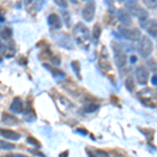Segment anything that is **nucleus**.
I'll return each instance as SVG.
<instances>
[{"mask_svg": "<svg viewBox=\"0 0 157 157\" xmlns=\"http://www.w3.org/2000/svg\"><path fill=\"white\" fill-rule=\"evenodd\" d=\"M137 52L141 58H148L153 52V43L148 37L141 36L138 40Z\"/></svg>", "mask_w": 157, "mask_h": 157, "instance_id": "f03ea898", "label": "nucleus"}, {"mask_svg": "<svg viewBox=\"0 0 157 157\" xmlns=\"http://www.w3.org/2000/svg\"><path fill=\"white\" fill-rule=\"evenodd\" d=\"M137 61V58L135 57V56H131V58H130V62H131V64H134V63Z\"/></svg>", "mask_w": 157, "mask_h": 157, "instance_id": "cd10ccee", "label": "nucleus"}, {"mask_svg": "<svg viewBox=\"0 0 157 157\" xmlns=\"http://www.w3.org/2000/svg\"><path fill=\"white\" fill-rule=\"evenodd\" d=\"M2 47H3V45H2V42H1V40H0V49H2Z\"/></svg>", "mask_w": 157, "mask_h": 157, "instance_id": "2f4dec72", "label": "nucleus"}, {"mask_svg": "<svg viewBox=\"0 0 157 157\" xmlns=\"http://www.w3.org/2000/svg\"><path fill=\"white\" fill-rule=\"evenodd\" d=\"M118 32L121 35V37L125 38L126 40H129V41H138L141 37V33L136 29H130L127 27H120Z\"/></svg>", "mask_w": 157, "mask_h": 157, "instance_id": "20e7f679", "label": "nucleus"}, {"mask_svg": "<svg viewBox=\"0 0 157 157\" xmlns=\"http://www.w3.org/2000/svg\"><path fill=\"white\" fill-rule=\"evenodd\" d=\"M91 106H92V105H88L87 106V108H86V111H87V112H93V111H95L98 109V106L94 105V107H91Z\"/></svg>", "mask_w": 157, "mask_h": 157, "instance_id": "bb28decb", "label": "nucleus"}, {"mask_svg": "<svg viewBox=\"0 0 157 157\" xmlns=\"http://www.w3.org/2000/svg\"><path fill=\"white\" fill-rule=\"evenodd\" d=\"M85 1H86V0H85Z\"/></svg>", "mask_w": 157, "mask_h": 157, "instance_id": "f704fd0d", "label": "nucleus"}, {"mask_svg": "<svg viewBox=\"0 0 157 157\" xmlns=\"http://www.w3.org/2000/svg\"><path fill=\"white\" fill-rule=\"evenodd\" d=\"M0 134L6 139H11V140H19L20 139V134L15 132L13 130H7V129H0Z\"/></svg>", "mask_w": 157, "mask_h": 157, "instance_id": "f8f14e48", "label": "nucleus"}, {"mask_svg": "<svg viewBox=\"0 0 157 157\" xmlns=\"http://www.w3.org/2000/svg\"><path fill=\"white\" fill-rule=\"evenodd\" d=\"M125 86L129 91L134 90V81L132 77H128L125 81Z\"/></svg>", "mask_w": 157, "mask_h": 157, "instance_id": "aec40b11", "label": "nucleus"}, {"mask_svg": "<svg viewBox=\"0 0 157 157\" xmlns=\"http://www.w3.org/2000/svg\"><path fill=\"white\" fill-rule=\"evenodd\" d=\"M44 66L46 67L47 69L52 70V75H54L56 78H63V77H64V73H62V72L60 71V70H56V69H54L52 67L47 66V65H44Z\"/></svg>", "mask_w": 157, "mask_h": 157, "instance_id": "4be33fe9", "label": "nucleus"}, {"mask_svg": "<svg viewBox=\"0 0 157 157\" xmlns=\"http://www.w3.org/2000/svg\"><path fill=\"white\" fill-rule=\"evenodd\" d=\"M27 143L29 144H30V145H33V146H39V143L36 140L35 138H33V137H29L27 138Z\"/></svg>", "mask_w": 157, "mask_h": 157, "instance_id": "a878e982", "label": "nucleus"}, {"mask_svg": "<svg viewBox=\"0 0 157 157\" xmlns=\"http://www.w3.org/2000/svg\"><path fill=\"white\" fill-rule=\"evenodd\" d=\"M71 1H72V2H75H75H77V0H71Z\"/></svg>", "mask_w": 157, "mask_h": 157, "instance_id": "72a5a7b5", "label": "nucleus"}, {"mask_svg": "<svg viewBox=\"0 0 157 157\" xmlns=\"http://www.w3.org/2000/svg\"><path fill=\"white\" fill-rule=\"evenodd\" d=\"M54 38L56 43L59 46L63 47V48L72 49V42L66 34H57L56 36H54Z\"/></svg>", "mask_w": 157, "mask_h": 157, "instance_id": "423d86ee", "label": "nucleus"}, {"mask_svg": "<svg viewBox=\"0 0 157 157\" xmlns=\"http://www.w3.org/2000/svg\"><path fill=\"white\" fill-rule=\"evenodd\" d=\"M54 1L59 7H62V9L67 7V0H54Z\"/></svg>", "mask_w": 157, "mask_h": 157, "instance_id": "b1692460", "label": "nucleus"}, {"mask_svg": "<svg viewBox=\"0 0 157 157\" xmlns=\"http://www.w3.org/2000/svg\"><path fill=\"white\" fill-rule=\"evenodd\" d=\"M61 14H62L65 25H66L67 27H70V25H71V17H70V14L67 11H62Z\"/></svg>", "mask_w": 157, "mask_h": 157, "instance_id": "f3484780", "label": "nucleus"}, {"mask_svg": "<svg viewBox=\"0 0 157 157\" xmlns=\"http://www.w3.org/2000/svg\"><path fill=\"white\" fill-rule=\"evenodd\" d=\"M146 30L151 37L157 38V21L155 20H151L146 25Z\"/></svg>", "mask_w": 157, "mask_h": 157, "instance_id": "ddd939ff", "label": "nucleus"}, {"mask_svg": "<svg viewBox=\"0 0 157 157\" xmlns=\"http://www.w3.org/2000/svg\"><path fill=\"white\" fill-rule=\"evenodd\" d=\"M2 121H3V124L10 125V126L17 125V124H18V120H17L16 117H14V116H12L10 114H6V113H4V114L2 115Z\"/></svg>", "mask_w": 157, "mask_h": 157, "instance_id": "4468645a", "label": "nucleus"}, {"mask_svg": "<svg viewBox=\"0 0 157 157\" xmlns=\"http://www.w3.org/2000/svg\"><path fill=\"white\" fill-rule=\"evenodd\" d=\"M117 18L118 21L121 22V25L128 27L132 24V18H131V15L128 12L124 11V10H120L117 12Z\"/></svg>", "mask_w": 157, "mask_h": 157, "instance_id": "1a4fd4ad", "label": "nucleus"}, {"mask_svg": "<svg viewBox=\"0 0 157 157\" xmlns=\"http://www.w3.org/2000/svg\"><path fill=\"white\" fill-rule=\"evenodd\" d=\"M45 1H46V0H35V6H36L37 11H40V10L42 9Z\"/></svg>", "mask_w": 157, "mask_h": 157, "instance_id": "393cba45", "label": "nucleus"}, {"mask_svg": "<svg viewBox=\"0 0 157 157\" xmlns=\"http://www.w3.org/2000/svg\"><path fill=\"white\" fill-rule=\"evenodd\" d=\"M15 148H16V147H15V145H13V144L6 143V141H3V140H0V149H2V150L11 151V150H14Z\"/></svg>", "mask_w": 157, "mask_h": 157, "instance_id": "6ab92c4d", "label": "nucleus"}, {"mask_svg": "<svg viewBox=\"0 0 157 157\" xmlns=\"http://www.w3.org/2000/svg\"><path fill=\"white\" fill-rule=\"evenodd\" d=\"M2 62V58H1V56H0V63Z\"/></svg>", "mask_w": 157, "mask_h": 157, "instance_id": "473e14b6", "label": "nucleus"}, {"mask_svg": "<svg viewBox=\"0 0 157 157\" xmlns=\"http://www.w3.org/2000/svg\"><path fill=\"white\" fill-rule=\"evenodd\" d=\"M10 109H11L13 113H16V114H20V113L23 112V103H22L21 98H14Z\"/></svg>", "mask_w": 157, "mask_h": 157, "instance_id": "9b49d317", "label": "nucleus"}, {"mask_svg": "<svg viewBox=\"0 0 157 157\" xmlns=\"http://www.w3.org/2000/svg\"><path fill=\"white\" fill-rule=\"evenodd\" d=\"M128 9L130 10L131 14L134 15L135 17H137L140 22H144L145 20H147V18H148V13H147L146 10H144V9H141V7L137 6V4L128 7Z\"/></svg>", "mask_w": 157, "mask_h": 157, "instance_id": "6e6552de", "label": "nucleus"}, {"mask_svg": "<svg viewBox=\"0 0 157 157\" xmlns=\"http://www.w3.org/2000/svg\"><path fill=\"white\" fill-rule=\"evenodd\" d=\"M101 33H102V29H101V26L98 23L94 24V26H93V29H92V38H93V40L98 41V40L100 39V37H101Z\"/></svg>", "mask_w": 157, "mask_h": 157, "instance_id": "dca6fc26", "label": "nucleus"}, {"mask_svg": "<svg viewBox=\"0 0 157 157\" xmlns=\"http://www.w3.org/2000/svg\"><path fill=\"white\" fill-rule=\"evenodd\" d=\"M47 22H48V25L56 29H60L62 27V20L57 14H50L47 18Z\"/></svg>", "mask_w": 157, "mask_h": 157, "instance_id": "9d476101", "label": "nucleus"}, {"mask_svg": "<svg viewBox=\"0 0 157 157\" xmlns=\"http://www.w3.org/2000/svg\"><path fill=\"white\" fill-rule=\"evenodd\" d=\"M112 49L114 52V61L115 64L118 68H123L127 64V55L124 52V48L117 43H113L112 44Z\"/></svg>", "mask_w": 157, "mask_h": 157, "instance_id": "7ed1b4c3", "label": "nucleus"}, {"mask_svg": "<svg viewBox=\"0 0 157 157\" xmlns=\"http://www.w3.org/2000/svg\"><path fill=\"white\" fill-rule=\"evenodd\" d=\"M71 67H72L73 71L75 72V75H77V77L80 78V64H78L77 61H75V62L71 63Z\"/></svg>", "mask_w": 157, "mask_h": 157, "instance_id": "5701e85b", "label": "nucleus"}, {"mask_svg": "<svg viewBox=\"0 0 157 157\" xmlns=\"http://www.w3.org/2000/svg\"><path fill=\"white\" fill-rule=\"evenodd\" d=\"M136 80L139 85H146L149 80V70L145 66H139L135 70Z\"/></svg>", "mask_w": 157, "mask_h": 157, "instance_id": "0eeeda50", "label": "nucleus"}, {"mask_svg": "<svg viewBox=\"0 0 157 157\" xmlns=\"http://www.w3.org/2000/svg\"><path fill=\"white\" fill-rule=\"evenodd\" d=\"M151 81H152V84L153 85H157V75H153Z\"/></svg>", "mask_w": 157, "mask_h": 157, "instance_id": "c85d7f7f", "label": "nucleus"}, {"mask_svg": "<svg viewBox=\"0 0 157 157\" xmlns=\"http://www.w3.org/2000/svg\"><path fill=\"white\" fill-rule=\"evenodd\" d=\"M4 21H6V18H4V16L2 14H0V23H3Z\"/></svg>", "mask_w": 157, "mask_h": 157, "instance_id": "c756f323", "label": "nucleus"}, {"mask_svg": "<svg viewBox=\"0 0 157 157\" xmlns=\"http://www.w3.org/2000/svg\"><path fill=\"white\" fill-rule=\"evenodd\" d=\"M118 2H121V3H123V2H126V1H128V0H117Z\"/></svg>", "mask_w": 157, "mask_h": 157, "instance_id": "7c9ffc66", "label": "nucleus"}, {"mask_svg": "<svg viewBox=\"0 0 157 157\" xmlns=\"http://www.w3.org/2000/svg\"><path fill=\"white\" fill-rule=\"evenodd\" d=\"M13 36V30L10 27H3V29H0V37L4 40L11 39Z\"/></svg>", "mask_w": 157, "mask_h": 157, "instance_id": "2eb2a0df", "label": "nucleus"}, {"mask_svg": "<svg viewBox=\"0 0 157 157\" xmlns=\"http://www.w3.org/2000/svg\"><path fill=\"white\" fill-rule=\"evenodd\" d=\"M95 16V3L93 1H89L85 4L82 10V17L86 22L92 21Z\"/></svg>", "mask_w": 157, "mask_h": 157, "instance_id": "39448f33", "label": "nucleus"}, {"mask_svg": "<svg viewBox=\"0 0 157 157\" xmlns=\"http://www.w3.org/2000/svg\"><path fill=\"white\" fill-rule=\"evenodd\" d=\"M24 120L26 121H29V123H32V121H34L35 120H36V115H35L34 111H33L32 109H29V110L25 112Z\"/></svg>", "mask_w": 157, "mask_h": 157, "instance_id": "a211bd4d", "label": "nucleus"}, {"mask_svg": "<svg viewBox=\"0 0 157 157\" xmlns=\"http://www.w3.org/2000/svg\"><path fill=\"white\" fill-rule=\"evenodd\" d=\"M144 4L150 10L155 9L157 6V0H143Z\"/></svg>", "mask_w": 157, "mask_h": 157, "instance_id": "412c9836", "label": "nucleus"}, {"mask_svg": "<svg viewBox=\"0 0 157 157\" xmlns=\"http://www.w3.org/2000/svg\"><path fill=\"white\" fill-rule=\"evenodd\" d=\"M73 37L78 45H87L90 40L89 29L83 23H78L73 27Z\"/></svg>", "mask_w": 157, "mask_h": 157, "instance_id": "f257e3e1", "label": "nucleus"}]
</instances>
